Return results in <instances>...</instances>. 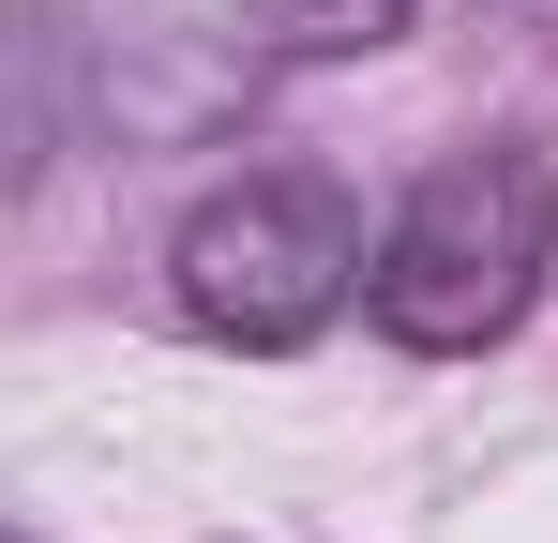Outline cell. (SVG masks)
Returning a JSON list of instances; mask_svg holds the SVG:
<instances>
[{"label":"cell","instance_id":"obj_1","mask_svg":"<svg viewBox=\"0 0 558 543\" xmlns=\"http://www.w3.org/2000/svg\"><path fill=\"white\" fill-rule=\"evenodd\" d=\"M558 272V167L529 136H483L453 167H423L377 227V272H363V317L423 362H468L498 348Z\"/></svg>","mask_w":558,"mask_h":543},{"label":"cell","instance_id":"obj_2","mask_svg":"<svg viewBox=\"0 0 558 543\" xmlns=\"http://www.w3.org/2000/svg\"><path fill=\"white\" fill-rule=\"evenodd\" d=\"M363 196L348 181H317V167H242V181H211L182 212V242H167V302H182L211 348H242V362H287V348H317L348 302H363Z\"/></svg>","mask_w":558,"mask_h":543},{"label":"cell","instance_id":"obj_3","mask_svg":"<svg viewBox=\"0 0 558 543\" xmlns=\"http://www.w3.org/2000/svg\"><path fill=\"white\" fill-rule=\"evenodd\" d=\"M392 31H423V0H242V61H272V76H302V61H377Z\"/></svg>","mask_w":558,"mask_h":543},{"label":"cell","instance_id":"obj_4","mask_svg":"<svg viewBox=\"0 0 558 543\" xmlns=\"http://www.w3.org/2000/svg\"><path fill=\"white\" fill-rule=\"evenodd\" d=\"M31 15H46V31H61V46H76V31H121V15H136V0H31Z\"/></svg>","mask_w":558,"mask_h":543}]
</instances>
